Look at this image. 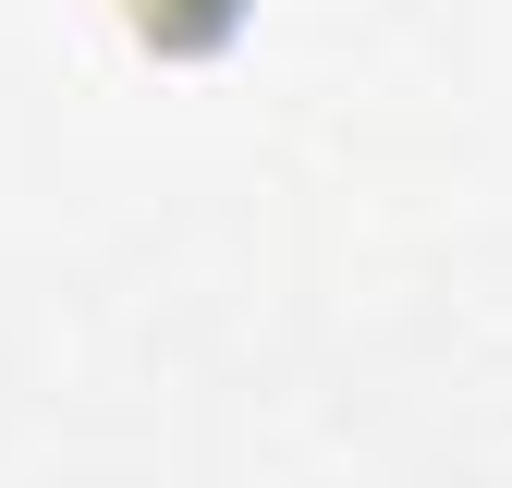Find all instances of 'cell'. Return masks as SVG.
I'll return each mask as SVG.
<instances>
[{
  "mask_svg": "<svg viewBox=\"0 0 512 488\" xmlns=\"http://www.w3.org/2000/svg\"><path fill=\"white\" fill-rule=\"evenodd\" d=\"M122 25L147 37V61H220L244 0H122Z\"/></svg>",
  "mask_w": 512,
  "mask_h": 488,
  "instance_id": "obj_1",
  "label": "cell"
}]
</instances>
